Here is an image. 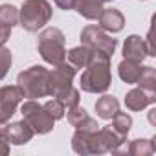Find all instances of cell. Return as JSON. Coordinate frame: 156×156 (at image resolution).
<instances>
[{
  "label": "cell",
  "instance_id": "cell-6",
  "mask_svg": "<svg viewBox=\"0 0 156 156\" xmlns=\"http://www.w3.org/2000/svg\"><path fill=\"white\" fill-rule=\"evenodd\" d=\"M20 112L24 116V119L28 121V125L33 129L35 134H48L53 129L55 119L46 112V108L42 105H39L35 99H28L26 103H22Z\"/></svg>",
  "mask_w": 156,
  "mask_h": 156
},
{
  "label": "cell",
  "instance_id": "cell-28",
  "mask_svg": "<svg viewBox=\"0 0 156 156\" xmlns=\"http://www.w3.org/2000/svg\"><path fill=\"white\" fill-rule=\"evenodd\" d=\"M4 154H9V143L4 134H0V156H4Z\"/></svg>",
  "mask_w": 156,
  "mask_h": 156
},
{
  "label": "cell",
  "instance_id": "cell-15",
  "mask_svg": "<svg viewBox=\"0 0 156 156\" xmlns=\"http://www.w3.org/2000/svg\"><path fill=\"white\" fill-rule=\"evenodd\" d=\"M94 50H90L88 46L81 44V46H75L72 48L70 51H66V57H68V62L75 68H87L94 57Z\"/></svg>",
  "mask_w": 156,
  "mask_h": 156
},
{
  "label": "cell",
  "instance_id": "cell-10",
  "mask_svg": "<svg viewBox=\"0 0 156 156\" xmlns=\"http://www.w3.org/2000/svg\"><path fill=\"white\" fill-rule=\"evenodd\" d=\"M4 136H6L8 143L24 145V143L31 141V138L35 136V132H33V129L28 125V121L22 119V121H15V123L8 125L6 130H4Z\"/></svg>",
  "mask_w": 156,
  "mask_h": 156
},
{
  "label": "cell",
  "instance_id": "cell-1",
  "mask_svg": "<svg viewBox=\"0 0 156 156\" xmlns=\"http://www.w3.org/2000/svg\"><path fill=\"white\" fill-rule=\"evenodd\" d=\"M110 81V57L96 51L81 75V88L88 94H103L108 90Z\"/></svg>",
  "mask_w": 156,
  "mask_h": 156
},
{
  "label": "cell",
  "instance_id": "cell-11",
  "mask_svg": "<svg viewBox=\"0 0 156 156\" xmlns=\"http://www.w3.org/2000/svg\"><path fill=\"white\" fill-rule=\"evenodd\" d=\"M99 28L103 31H108V33H119L125 26V17L119 9H114V8H103L99 17Z\"/></svg>",
  "mask_w": 156,
  "mask_h": 156
},
{
  "label": "cell",
  "instance_id": "cell-21",
  "mask_svg": "<svg viewBox=\"0 0 156 156\" xmlns=\"http://www.w3.org/2000/svg\"><path fill=\"white\" fill-rule=\"evenodd\" d=\"M119 136H123V138H127V134H129V130H130V127H132V118L127 114V112H116L114 114V118H112V125H110Z\"/></svg>",
  "mask_w": 156,
  "mask_h": 156
},
{
  "label": "cell",
  "instance_id": "cell-30",
  "mask_svg": "<svg viewBox=\"0 0 156 156\" xmlns=\"http://www.w3.org/2000/svg\"><path fill=\"white\" fill-rule=\"evenodd\" d=\"M103 2H112V0H103Z\"/></svg>",
  "mask_w": 156,
  "mask_h": 156
},
{
  "label": "cell",
  "instance_id": "cell-17",
  "mask_svg": "<svg viewBox=\"0 0 156 156\" xmlns=\"http://www.w3.org/2000/svg\"><path fill=\"white\" fill-rule=\"evenodd\" d=\"M141 70H143L141 62H134L129 59H123L118 66V73L121 77V81H125L127 85H136V81L141 75Z\"/></svg>",
  "mask_w": 156,
  "mask_h": 156
},
{
  "label": "cell",
  "instance_id": "cell-26",
  "mask_svg": "<svg viewBox=\"0 0 156 156\" xmlns=\"http://www.w3.org/2000/svg\"><path fill=\"white\" fill-rule=\"evenodd\" d=\"M79 99H81V98H79V90H75V88L72 87V90H70L61 101H62V105H64L66 108H73V107L79 105Z\"/></svg>",
  "mask_w": 156,
  "mask_h": 156
},
{
  "label": "cell",
  "instance_id": "cell-18",
  "mask_svg": "<svg viewBox=\"0 0 156 156\" xmlns=\"http://www.w3.org/2000/svg\"><path fill=\"white\" fill-rule=\"evenodd\" d=\"M119 110V101L114 96H103L96 101V112L101 119H112Z\"/></svg>",
  "mask_w": 156,
  "mask_h": 156
},
{
  "label": "cell",
  "instance_id": "cell-16",
  "mask_svg": "<svg viewBox=\"0 0 156 156\" xmlns=\"http://www.w3.org/2000/svg\"><path fill=\"white\" fill-rule=\"evenodd\" d=\"M73 9L88 20H96L103 9V0H73Z\"/></svg>",
  "mask_w": 156,
  "mask_h": 156
},
{
  "label": "cell",
  "instance_id": "cell-14",
  "mask_svg": "<svg viewBox=\"0 0 156 156\" xmlns=\"http://www.w3.org/2000/svg\"><path fill=\"white\" fill-rule=\"evenodd\" d=\"M68 123L75 129H92V130L99 129L98 121L92 116H88V112L85 108H81L79 105L73 108H68Z\"/></svg>",
  "mask_w": 156,
  "mask_h": 156
},
{
  "label": "cell",
  "instance_id": "cell-29",
  "mask_svg": "<svg viewBox=\"0 0 156 156\" xmlns=\"http://www.w3.org/2000/svg\"><path fill=\"white\" fill-rule=\"evenodd\" d=\"M55 4H57V8H61L64 11L73 9V0H55Z\"/></svg>",
  "mask_w": 156,
  "mask_h": 156
},
{
  "label": "cell",
  "instance_id": "cell-22",
  "mask_svg": "<svg viewBox=\"0 0 156 156\" xmlns=\"http://www.w3.org/2000/svg\"><path fill=\"white\" fill-rule=\"evenodd\" d=\"M0 24L13 28L15 24H19V11L15 6L11 4H2L0 6Z\"/></svg>",
  "mask_w": 156,
  "mask_h": 156
},
{
  "label": "cell",
  "instance_id": "cell-23",
  "mask_svg": "<svg viewBox=\"0 0 156 156\" xmlns=\"http://www.w3.org/2000/svg\"><path fill=\"white\" fill-rule=\"evenodd\" d=\"M136 85H140L145 90L156 92V70L152 66H143L141 75H140V79L136 81Z\"/></svg>",
  "mask_w": 156,
  "mask_h": 156
},
{
  "label": "cell",
  "instance_id": "cell-9",
  "mask_svg": "<svg viewBox=\"0 0 156 156\" xmlns=\"http://www.w3.org/2000/svg\"><path fill=\"white\" fill-rule=\"evenodd\" d=\"M22 99L24 94L19 88V85H9L0 88V125H6V121L15 114Z\"/></svg>",
  "mask_w": 156,
  "mask_h": 156
},
{
  "label": "cell",
  "instance_id": "cell-2",
  "mask_svg": "<svg viewBox=\"0 0 156 156\" xmlns=\"http://www.w3.org/2000/svg\"><path fill=\"white\" fill-rule=\"evenodd\" d=\"M17 85L28 99L50 96V70L44 66H31L19 73Z\"/></svg>",
  "mask_w": 156,
  "mask_h": 156
},
{
  "label": "cell",
  "instance_id": "cell-4",
  "mask_svg": "<svg viewBox=\"0 0 156 156\" xmlns=\"http://www.w3.org/2000/svg\"><path fill=\"white\" fill-rule=\"evenodd\" d=\"M51 19V6L48 0H24L19 13V22L26 31H39Z\"/></svg>",
  "mask_w": 156,
  "mask_h": 156
},
{
  "label": "cell",
  "instance_id": "cell-12",
  "mask_svg": "<svg viewBox=\"0 0 156 156\" xmlns=\"http://www.w3.org/2000/svg\"><path fill=\"white\" fill-rule=\"evenodd\" d=\"M156 101V92H152V90H145V88H141V87H138V88H132L130 92H127V96H125V105H127V108L129 110H143L145 107H149V105H152Z\"/></svg>",
  "mask_w": 156,
  "mask_h": 156
},
{
  "label": "cell",
  "instance_id": "cell-27",
  "mask_svg": "<svg viewBox=\"0 0 156 156\" xmlns=\"http://www.w3.org/2000/svg\"><path fill=\"white\" fill-rule=\"evenodd\" d=\"M9 35H11V28L0 24V46H4V42L9 39Z\"/></svg>",
  "mask_w": 156,
  "mask_h": 156
},
{
  "label": "cell",
  "instance_id": "cell-13",
  "mask_svg": "<svg viewBox=\"0 0 156 156\" xmlns=\"http://www.w3.org/2000/svg\"><path fill=\"white\" fill-rule=\"evenodd\" d=\"M145 57H149L145 41L140 35L127 37V41L123 44V59H129V61H134V62H143Z\"/></svg>",
  "mask_w": 156,
  "mask_h": 156
},
{
  "label": "cell",
  "instance_id": "cell-7",
  "mask_svg": "<svg viewBox=\"0 0 156 156\" xmlns=\"http://www.w3.org/2000/svg\"><path fill=\"white\" fill-rule=\"evenodd\" d=\"M75 66L70 62H61L50 72V96L62 99L72 90V81L75 75Z\"/></svg>",
  "mask_w": 156,
  "mask_h": 156
},
{
  "label": "cell",
  "instance_id": "cell-3",
  "mask_svg": "<svg viewBox=\"0 0 156 156\" xmlns=\"http://www.w3.org/2000/svg\"><path fill=\"white\" fill-rule=\"evenodd\" d=\"M37 50L41 57L51 64L57 66L66 61V48H64V33L59 28H46L41 31L37 39Z\"/></svg>",
  "mask_w": 156,
  "mask_h": 156
},
{
  "label": "cell",
  "instance_id": "cell-25",
  "mask_svg": "<svg viewBox=\"0 0 156 156\" xmlns=\"http://www.w3.org/2000/svg\"><path fill=\"white\" fill-rule=\"evenodd\" d=\"M11 61H13L11 51L8 48H4V46H0V81L8 75V72L11 68Z\"/></svg>",
  "mask_w": 156,
  "mask_h": 156
},
{
  "label": "cell",
  "instance_id": "cell-5",
  "mask_svg": "<svg viewBox=\"0 0 156 156\" xmlns=\"http://www.w3.org/2000/svg\"><path fill=\"white\" fill-rule=\"evenodd\" d=\"M81 44L88 46L90 50L98 51V53H103L107 57H112L114 51H116V46H118V41L112 39L110 35H107V31H103L99 26H87L83 28L81 31Z\"/></svg>",
  "mask_w": 156,
  "mask_h": 156
},
{
  "label": "cell",
  "instance_id": "cell-19",
  "mask_svg": "<svg viewBox=\"0 0 156 156\" xmlns=\"http://www.w3.org/2000/svg\"><path fill=\"white\" fill-rule=\"evenodd\" d=\"M94 130L92 129H77L72 138V147L79 154H90V140Z\"/></svg>",
  "mask_w": 156,
  "mask_h": 156
},
{
  "label": "cell",
  "instance_id": "cell-8",
  "mask_svg": "<svg viewBox=\"0 0 156 156\" xmlns=\"http://www.w3.org/2000/svg\"><path fill=\"white\" fill-rule=\"evenodd\" d=\"M125 143V138L119 136L110 125L94 130L90 140V154H103V152H116Z\"/></svg>",
  "mask_w": 156,
  "mask_h": 156
},
{
  "label": "cell",
  "instance_id": "cell-24",
  "mask_svg": "<svg viewBox=\"0 0 156 156\" xmlns=\"http://www.w3.org/2000/svg\"><path fill=\"white\" fill-rule=\"evenodd\" d=\"M44 108H46V112L53 118V119H61V118H64V112H66V107L62 105V101L61 99H57V98H53V99H50V101H46L44 105H42Z\"/></svg>",
  "mask_w": 156,
  "mask_h": 156
},
{
  "label": "cell",
  "instance_id": "cell-20",
  "mask_svg": "<svg viewBox=\"0 0 156 156\" xmlns=\"http://www.w3.org/2000/svg\"><path fill=\"white\" fill-rule=\"evenodd\" d=\"M127 152L132 156H151L156 152V145L152 143V140H134L127 147Z\"/></svg>",
  "mask_w": 156,
  "mask_h": 156
}]
</instances>
